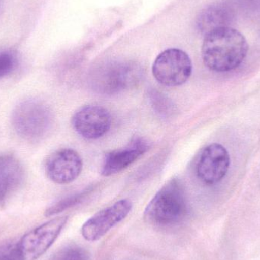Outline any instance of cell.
<instances>
[{"label": "cell", "instance_id": "9a60e30c", "mask_svg": "<svg viewBox=\"0 0 260 260\" xmlns=\"http://www.w3.org/2000/svg\"><path fill=\"white\" fill-rule=\"evenodd\" d=\"M91 188H87V189H84L81 192L69 196V197H65L59 201L56 202V203L52 205L50 207H49L46 210L45 216L50 217L57 215V214L67 210V209L76 206L80 202H82V200H84L88 195V193L91 192Z\"/></svg>", "mask_w": 260, "mask_h": 260}, {"label": "cell", "instance_id": "4fadbf2b", "mask_svg": "<svg viewBox=\"0 0 260 260\" xmlns=\"http://www.w3.org/2000/svg\"><path fill=\"white\" fill-rule=\"evenodd\" d=\"M235 13L233 9L226 3H216L206 7L200 13L197 25L205 35L215 29L230 27Z\"/></svg>", "mask_w": 260, "mask_h": 260}, {"label": "cell", "instance_id": "ac0fdd59", "mask_svg": "<svg viewBox=\"0 0 260 260\" xmlns=\"http://www.w3.org/2000/svg\"><path fill=\"white\" fill-rule=\"evenodd\" d=\"M0 260H23L17 244L5 243L0 245Z\"/></svg>", "mask_w": 260, "mask_h": 260}, {"label": "cell", "instance_id": "52a82bcc", "mask_svg": "<svg viewBox=\"0 0 260 260\" xmlns=\"http://www.w3.org/2000/svg\"><path fill=\"white\" fill-rule=\"evenodd\" d=\"M132 209L133 203L129 200H119L85 221L81 229L82 236L86 241L91 242L99 241L114 226L123 221Z\"/></svg>", "mask_w": 260, "mask_h": 260}, {"label": "cell", "instance_id": "5bb4252c", "mask_svg": "<svg viewBox=\"0 0 260 260\" xmlns=\"http://www.w3.org/2000/svg\"><path fill=\"white\" fill-rule=\"evenodd\" d=\"M148 102L156 114L164 120L173 118L177 112V107L166 94L151 88L148 92Z\"/></svg>", "mask_w": 260, "mask_h": 260}, {"label": "cell", "instance_id": "9c48e42d", "mask_svg": "<svg viewBox=\"0 0 260 260\" xmlns=\"http://www.w3.org/2000/svg\"><path fill=\"white\" fill-rule=\"evenodd\" d=\"M83 161L79 153L71 148H61L52 153L45 162L47 177L58 184L72 183L80 175Z\"/></svg>", "mask_w": 260, "mask_h": 260}, {"label": "cell", "instance_id": "e0dca14e", "mask_svg": "<svg viewBox=\"0 0 260 260\" xmlns=\"http://www.w3.org/2000/svg\"><path fill=\"white\" fill-rule=\"evenodd\" d=\"M18 66V56L12 50L0 51V78L10 75Z\"/></svg>", "mask_w": 260, "mask_h": 260}, {"label": "cell", "instance_id": "3957f363", "mask_svg": "<svg viewBox=\"0 0 260 260\" xmlns=\"http://www.w3.org/2000/svg\"><path fill=\"white\" fill-rule=\"evenodd\" d=\"M140 66L133 61L115 60L99 66L90 75L94 91L113 94L136 85L142 78Z\"/></svg>", "mask_w": 260, "mask_h": 260}, {"label": "cell", "instance_id": "30bf717a", "mask_svg": "<svg viewBox=\"0 0 260 260\" xmlns=\"http://www.w3.org/2000/svg\"><path fill=\"white\" fill-rule=\"evenodd\" d=\"M112 119L109 111L99 105H87L76 111L72 119L75 131L87 139H97L111 129Z\"/></svg>", "mask_w": 260, "mask_h": 260}, {"label": "cell", "instance_id": "8992f818", "mask_svg": "<svg viewBox=\"0 0 260 260\" xmlns=\"http://www.w3.org/2000/svg\"><path fill=\"white\" fill-rule=\"evenodd\" d=\"M68 219V216L57 217L26 233L17 244L22 259H39L57 239Z\"/></svg>", "mask_w": 260, "mask_h": 260}, {"label": "cell", "instance_id": "6da1fadb", "mask_svg": "<svg viewBox=\"0 0 260 260\" xmlns=\"http://www.w3.org/2000/svg\"><path fill=\"white\" fill-rule=\"evenodd\" d=\"M248 50V43L241 32L232 27H221L205 35L202 56L209 70L224 73L241 66Z\"/></svg>", "mask_w": 260, "mask_h": 260}, {"label": "cell", "instance_id": "2e32d148", "mask_svg": "<svg viewBox=\"0 0 260 260\" xmlns=\"http://www.w3.org/2000/svg\"><path fill=\"white\" fill-rule=\"evenodd\" d=\"M48 260H88V255L82 247L70 245L56 251Z\"/></svg>", "mask_w": 260, "mask_h": 260}, {"label": "cell", "instance_id": "7c38bea8", "mask_svg": "<svg viewBox=\"0 0 260 260\" xmlns=\"http://www.w3.org/2000/svg\"><path fill=\"white\" fill-rule=\"evenodd\" d=\"M24 178V168L18 159L13 154H0V207L19 189Z\"/></svg>", "mask_w": 260, "mask_h": 260}, {"label": "cell", "instance_id": "ba28073f", "mask_svg": "<svg viewBox=\"0 0 260 260\" xmlns=\"http://www.w3.org/2000/svg\"><path fill=\"white\" fill-rule=\"evenodd\" d=\"M230 164L227 149L221 144H210L202 151L199 157L197 176L206 184H216L227 175Z\"/></svg>", "mask_w": 260, "mask_h": 260}, {"label": "cell", "instance_id": "277c9868", "mask_svg": "<svg viewBox=\"0 0 260 260\" xmlns=\"http://www.w3.org/2000/svg\"><path fill=\"white\" fill-rule=\"evenodd\" d=\"M50 108L38 100H27L16 107L12 125L21 137L36 141L46 136L53 123Z\"/></svg>", "mask_w": 260, "mask_h": 260}, {"label": "cell", "instance_id": "7a4b0ae2", "mask_svg": "<svg viewBox=\"0 0 260 260\" xmlns=\"http://www.w3.org/2000/svg\"><path fill=\"white\" fill-rule=\"evenodd\" d=\"M187 203L184 190L177 179L168 181L153 197L144 212L147 222L157 227H171L184 219Z\"/></svg>", "mask_w": 260, "mask_h": 260}, {"label": "cell", "instance_id": "5b68a950", "mask_svg": "<svg viewBox=\"0 0 260 260\" xmlns=\"http://www.w3.org/2000/svg\"><path fill=\"white\" fill-rule=\"evenodd\" d=\"M192 64L189 55L177 48L168 49L156 57L152 66L154 79L165 86L183 85L190 78Z\"/></svg>", "mask_w": 260, "mask_h": 260}, {"label": "cell", "instance_id": "8fae6325", "mask_svg": "<svg viewBox=\"0 0 260 260\" xmlns=\"http://www.w3.org/2000/svg\"><path fill=\"white\" fill-rule=\"evenodd\" d=\"M148 148L149 145L145 139H136L125 148L108 153L102 164V175L109 177L126 169L143 155Z\"/></svg>", "mask_w": 260, "mask_h": 260}]
</instances>
